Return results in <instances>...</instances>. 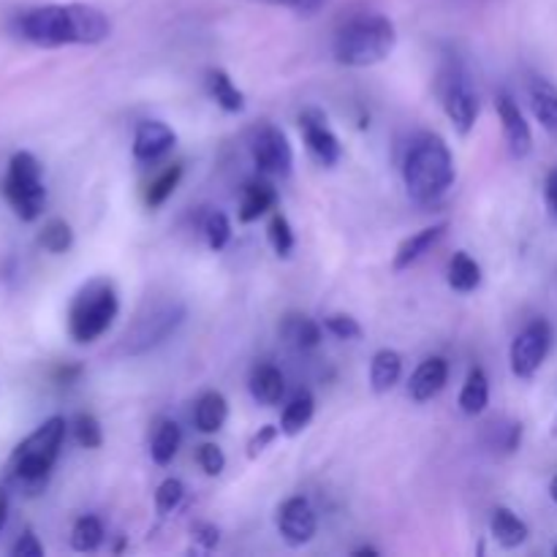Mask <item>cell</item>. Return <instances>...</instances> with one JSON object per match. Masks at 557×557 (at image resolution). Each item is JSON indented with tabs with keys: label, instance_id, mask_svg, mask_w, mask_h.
I'll use <instances>...</instances> for the list:
<instances>
[{
	"label": "cell",
	"instance_id": "ac0fdd59",
	"mask_svg": "<svg viewBox=\"0 0 557 557\" xmlns=\"http://www.w3.org/2000/svg\"><path fill=\"white\" fill-rule=\"evenodd\" d=\"M248 389L253 400L261 403V406H277L283 395H286V375L281 373V368L270 362L256 364L248 379Z\"/></svg>",
	"mask_w": 557,
	"mask_h": 557
},
{
	"label": "cell",
	"instance_id": "7bdbcfd3",
	"mask_svg": "<svg viewBox=\"0 0 557 557\" xmlns=\"http://www.w3.org/2000/svg\"><path fill=\"white\" fill-rule=\"evenodd\" d=\"M544 196H547V207L557 221V169L547 174V185H544Z\"/></svg>",
	"mask_w": 557,
	"mask_h": 557
},
{
	"label": "cell",
	"instance_id": "ee69618b",
	"mask_svg": "<svg viewBox=\"0 0 557 557\" xmlns=\"http://www.w3.org/2000/svg\"><path fill=\"white\" fill-rule=\"evenodd\" d=\"M5 517H9V495H5V490H0V531L5 525Z\"/></svg>",
	"mask_w": 557,
	"mask_h": 557
},
{
	"label": "cell",
	"instance_id": "e575fe53",
	"mask_svg": "<svg viewBox=\"0 0 557 557\" xmlns=\"http://www.w3.org/2000/svg\"><path fill=\"white\" fill-rule=\"evenodd\" d=\"M201 232H205V239L207 245H210V250H223L228 245V239H232V221H228L223 212L212 210L210 215L205 218Z\"/></svg>",
	"mask_w": 557,
	"mask_h": 557
},
{
	"label": "cell",
	"instance_id": "83f0119b",
	"mask_svg": "<svg viewBox=\"0 0 557 557\" xmlns=\"http://www.w3.org/2000/svg\"><path fill=\"white\" fill-rule=\"evenodd\" d=\"M315 413V400L310 392H299L292 397L286 408L281 413V433L283 435H299L310 422H313Z\"/></svg>",
	"mask_w": 557,
	"mask_h": 557
},
{
	"label": "cell",
	"instance_id": "6da1fadb",
	"mask_svg": "<svg viewBox=\"0 0 557 557\" xmlns=\"http://www.w3.org/2000/svg\"><path fill=\"white\" fill-rule=\"evenodd\" d=\"M20 38L41 49L69 47V44H101L112 36V22L90 3H49L22 11L14 22Z\"/></svg>",
	"mask_w": 557,
	"mask_h": 557
},
{
	"label": "cell",
	"instance_id": "484cf974",
	"mask_svg": "<svg viewBox=\"0 0 557 557\" xmlns=\"http://www.w3.org/2000/svg\"><path fill=\"white\" fill-rule=\"evenodd\" d=\"M490 406V379L482 368H473L468 373L466 384L460 392V411L466 417H479V413L487 411Z\"/></svg>",
	"mask_w": 557,
	"mask_h": 557
},
{
	"label": "cell",
	"instance_id": "ba28073f",
	"mask_svg": "<svg viewBox=\"0 0 557 557\" xmlns=\"http://www.w3.org/2000/svg\"><path fill=\"white\" fill-rule=\"evenodd\" d=\"M185 321V305L180 302H161L156 308H150V313L139 315L134 324V330L125 335V351L131 357L136 354H147L152 348H158L161 343H166L169 337L177 332V326Z\"/></svg>",
	"mask_w": 557,
	"mask_h": 557
},
{
	"label": "cell",
	"instance_id": "cb8c5ba5",
	"mask_svg": "<svg viewBox=\"0 0 557 557\" xmlns=\"http://www.w3.org/2000/svg\"><path fill=\"white\" fill-rule=\"evenodd\" d=\"M281 335L288 346H294L297 351H313L321 346V324H315L308 315L292 313L283 319Z\"/></svg>",
	"mask_w": 557,
	"mask_h": 557
},
{
	"label": "cell",
	"instance_id": "d6a6232c",
	"mask_svg": "<svg viewBox=\"0 0 557 557\" xmlns=\"http://www.w3.org/2000/svg\"><path fill=\"white\" fill-rule=\"evenodd\" d=\"M267 237H270V245H272V250H275V256L288 259V256L294 253V245H297V239H294V228L283 212H272L270 226H267Z\"/></svg>",
	"mask_w": 557,
	"mask_h": 557
},
{
	"label": "cell",
	"instance_id": "52a82bcc",
	"mask_svg": "<svg viewBox=\"0 0 557 557\" xmlns=\"http://www.w3.org/2000/svg\"><path fill=\"white\" fill-rule=\"evenodd\" d=\"M438 98L446 117L462 136L471 134L479 120V96L473 82L460 63H446L438 74Z\"/></svg>",
	"mask_w": 557,
	"mask_h": 557
},
{
	"label": "cell",
	"instance_id": "4316f807",
	"mask_svg": "<svg viewBox=\"0 0 557 557\" xmlns=\"http://www.w3.org/2000/svg\"><path fill=\"white\" fill-rule=\"evenodd\" d=\"M180 444H183V430H180V424L172 422V419H163V422H158L156 433H152V441H150L152 462L161 468L169 466V462L177 457Z\"/></svg>",
	"mask_w": 557,
	"mask_h": 557
},
{
	"label": "cell",
	"instance_id": "30bf717a",
	"mask_svg": "<svg viewBox=\"0 0 557 557\" xmlns=\"http://www.w3.org/2000/svg\"><path fill=\"white\" fill-rule=\"evenodd\" d=\"M250 156L264 177H288L294 166V150L288 136L275 125H261L250 139Z\"/></svg>",
	"mask_w": 557,
	"mask_h": 557
},
{
	"label": "cell",
	"instance_id": "8992f818",
	"mask_svg": "<svg viewBox=\"0 0 557 557\" xmlns=\"http://www.w3.org/2000/svg\"><path fill=\"white\" fill-rule=\"evenodd\" d=\"M3 196L16 212L20 221H36L47 207V188H44V169L30 152H14L9 161V172L3 180Z\"/></svg>",
	"mask_w": 557,
	"mask_h": 557
},
{
	"label": "cell",
	"instance_id": "f6af8a7d",
	"mask_svg": "<svg viewBox=\"0 0 557 557\" xmlns=\"http://www.w3.org/2000/svg\"><path fill=\"white\" fill-rule=\"evenodd\" d=\"M364 555H368V557H375V555H379V549H373V547H362V549H357V553H354V557H364Z\"/></svg>",
	"mask_w": 557,
	"mask_h": 557
},
{
	"label": "cell",
	"instance_id": "d4e9b609",
	"mask_svg": "<svg viewBox=\"0 0 557 557\" xmlns=\"http://www.w3.org/2000/svg\"><path fill=\"white\" fill-rule=\"evenodd\" d=\"M446 281H449V286L455 288V292L471 294L482 286V267H479V261L473 259L471 253H466V250H457L449 261Z\"/></svg>",
	"mask_w": 557,
	"mask_h": 557
},
{
	"label": "cell",
	"instance_id": "2e32d148",
	"mask_svg": "<svg viewBox=\"0 0 557 557\" xmlns=\"http://www.w3.org/2000/svg\"><path fill=\"white\" fill-rule=\"evenodd\" d=\"M446 228H449V223L441 221V223H435V226H428V228H422V232H417V234H411V237L403 239L400 248H397V253H395V261H392V270L395 272L411 270V267L417 264L424 253H430V250H433L435 245L444 239Z\"/></svg>",
	"mask_w": 557,
	"mask_h": 557
},
{
	"label": "cell",
	"instance_id": "1f68e13d",
	"mask_svg": "<svg viewBox=\"0 0 557 557\" xmlns=\"http://www.w3.org/2000/svg\"><path fill=\"white\" fill-rule=\"evenodd\" d=\"M490 449H498L504 455H515L522 444V424L520 422H493L487 424Z\"/></svg>",
	"mask_w": 557,
	"mask_h": 557
},
{
	"label": "cell",
	"instance_id": "7dc6e473",
	"mask_svg": "<svg viewBox=\"0 0 557 557\" xmlns=\"http://www.w3.org/2000/svg\"><path fill=\"white\" fill-rule=\"evenodd\" d=\"M553 438H557V417H555V422H553Z\"/></svg>",
	"mask_w": 557,
	"mask_h": 557
},
{
	"label": "cell",
	"instance_id": "60d3db41",
	"mask_svg": "<svg viewBox=\"0 0 557 557\" xmlns=\"http://www.w3.org/2000/svg\"><path fill=\"white\" fill-rule=\"evenodd\" d=\"M194 539L201 544V547L207 549V553H210V549H215L218 542H221V531H218L212 522H196Z\"/></svg>",
	"mask_w": 557,
	"mask_h": 557
},
{
	"label": "cell",
	"instance_id": "ab89813d",
	"mask_svg": "<svg viewBox=\"0 0 557 557\" xmlns=\"http://www.w3.org/2000/svg\"><path fill=\"white\" fill-rule=\"evenodd\" d=\"M264 3L272 5H281V9L294 11V14H302V16H313L324 9L326 0H264Z\"/></svg>",
	"mask_w": 557,
	"mask_h": 557
},
{
	"label": "cell",
	"instance_id": "836d02e7",
	"mask_svg": "<svg viewBox=\"0 0 557 557\" xmlns=\"http://www.w3.org/2000/svg\"><path fill=\"white\" fill-rule=\"evenodd\" d=\"M185 498V484L180 479H163L156 490V511L161 517H169L180 509Z\"/></svg>",
	"mask_w": 557,
	"mask_h": 557
},
{
	"label": "cell",
	"instance_id": "d590c367",
	"mask_svg": "<svg viewBox=\"0 0 557 557\" xmlns=\"http://www.w3.org/2000/svg\"><path fill=\"white\" fill-rule=\"evenodd\" d=\"M74 438L82 449H101L103 446V430L92 413H79L74 419Z\"/></svg>",
	"mask_w": 557,
	"mask_h": 557
},
{
	"label": "cell",
	"instance_id": "e0dca14e",
	"mask_svg": "<svg viewBox=\"0 0 557 557\" xmlns=\"http://www.w3.org/2000/svg\"><path fill=\"white\" fill-rule=\"evenodd\" d=\"M277 205V190L272 188L270 180H264L261 174L259 180H250L243 188V199H239V221L253 223L261 215H267L270 210H275Z\"/></svg>",
	"mask_w": 557,
	"mask_h": 557
},
{
	"label": "cell",
	"instance_id": "c3c4849f",
	"mask_svg": "<svg viewBox=\"0 0 557 557\" xmlns=\"http://www.w3.org/2000/svg\"><path fill=\"white\" fill-rule=\"evenodd\" d=\"M555 557H557V547H555Z\"/></svg>",
	"mask_w": 557,
	"mask_h": 557
},
{
	"label": "cell",
	"instance_id": "f546056e",
	"mask_svg": "<svg viewBox=\"0 0 557 557\" xmlns=\"http://www.w3.org/2000/svg\"><path fill=\"white\" fill-rule=\"evenodd\" d=\"M101 544H103L101 520L92 515L79 517V520L74 522V531H71V547H74L76 553H96Z\"/></svg>",
	"mask_w": 557,
	"mask_h": 557
},
{
	"label": "cell",
	"instance_id": "7402d4cb",
	"mask_svg": "<svg viewBox=\"0 0 557 557\" xmlns=\"http://www.w3.org/2000/svg\"><path fill=\"white\" fill-rule=\"evenodd\" d=\"M403 379V357L392 348H381L375 351L373 362H370V386H373L375 395H386L397 386V381Z\"/></svg>",
	"mask_w": 557,
	"mask_h": 557
},
{
	"label": "cell",
	"instance_id": "b9f144b4",
	"mask_svg": "<svg viewBox=\"0 0 557 557\" xmlns=\"http://www.w3.org/2000/svg\"><path fill=\"white\" fill-rule=\"evenodd\" d=\"M14 557H44V547L36 539V533L33 531L22 533L20 542L14 544Z\"/></svg>",
	"mask_w": 557,
	"mask_h": 557
},
{
	"label": "cell",
	"instance_id": "74e56055",
	"mask_svg": "<svg viewBox=\"0 0 557 557\" xmlns=\"http://www.w3.org/2000/svg\"><path fill=\"white\" fill-rule=\"evenodd\" d=\"M196 460H199L201 471L207 476H221L223 468H226V455L218 444H201L199 451H196Z\"/></svg>",
	"mask_w": 557,
	"mask_h": 557
},
{
	"label": "cell",
	"instance_id": "3957f363",
	"mask_svg": "<svg viewBox=\"0 0 557 557\" xmlns=\"http://www.w3.org/2000/svg\"><path fill=\"white\" fill-rule=\"evenodd\" d=\"M395 44L397 30L389 16L359 14L335 33L332 52H335V60L341 65L368 69V65L384 63L395 52Z\"/></svg>",
	"mask_w": 557,
	"mask_h": 557
},
{
	"label": "cell",
	"instance_id": "7c38bea8",
	"mask_svg": "<svg viewBox=\"0 0 557 557\" xmlns=\"http://www.w3.org/2000/svg\"><path fill=\"white\" fill-rule=\"evenodd\" d=\"M277 533L288 547H305L319 533V517H315L313 506L302 495L283 500L277 506Z\"/></svg>",
	"mask_w": 557,
	"mask_h": 557
},
{
	"label": "cell",
	"instance_id": "f35d334b",
	"mask_svg": "<svg viewBox=\"0 0 557 557\" xmlns=\"http://www.w3.org/2000/svg\"><path fill=\"white\" fill-rule=\"evenodd\" d=\"M277 435H281V428H275V424H264V428H259V433H256L253 438L248 441V457H250V460H256L259 455H264V451L270 449L272 444H275Z\"/></svg>",
	"mask_w": 557,
	"mask_h": 557
},
{
	"label": "cell",
	"instance_id": "f1b7e54d",
	"mask_svg": "<svg viewBox=\"0 0 557 557\" xmlns=\"http://www.w3.org/2000/svg\"><path fill=\"white\" fill-rule=\"evenodd\" d=\"M180 180H183V163H172L169 169H163V172L158 174L150 185H147L145 205L150 207V210H158V207H161L163 201L174 194V190H177Z\"/></svg>",
	"mask_w": 557,
	"mask_h": 557
},
{
	"label": "cell",
	"instance_id": "7a4b0ae2",
	"mask_svg": "<svg viewBox=\"0 0 557 557\" xmlns=\"http://www.w3.org/2000/svg\"><path fill=\"white\" fill-rule=\"evenodd\" d=\"M457 177L455 156L438 134H422L403 161V183L417 205L433 207L451 190Z\"/></svg>",
	"mask_w": 557,
	"mask_h": 557
},
{
	"label": "cell",
	"instance_id": "5b68a950",
	"mask_svg": "<svg viewBox=\"0 0 557 557\" xmlns=\"http://www.w3.org/2000/svg\"><path fill=\"white\" fill-rule=\"evenodd\" d=\"M120 313L117 288L109 277H92L74 294L69 308V335L76 343H96L112 330Z\"/></svg>",
	"mask_w": 557,
	"mask_h": 557
},
{
	"label": "cell",
	"instance_id": "277c9868",
	"mask_svg": "<svg viewBox=\"0 0 557 557\" xmlns=\"http://www.w3.org/2000/svg\"><path fill=\"white\" fill-rule=\"evenodd\" d=\"M65 430H69L65 419L52 417L16 446L9 460V471L22 487L36 493V490H41L47 484L49 473H52L54 462H58L60 449H63Z\"/></svg>",
	"mask_w": 557,
	"mask_h": 557
},
{
	"label": "cell",
	"instance_id": "8d00e7d4",
	"mask_svg": "<svg viewBox=\"0 0 557 557\" xmlns=\"http://www.w3.org/2000/svg\"><path fill=\"white\" fill-rule=\"evenodd\" d=\"M324 330L330 332L332 337H337V341H359V337H362V326H359V321L346 313L326 315Z\"/></svg>",
	"mask_w": 557,
	"mask_h": 557
},
{
	"label": "cell",
	"instance_id": "603a6c76",
	"mask_svg": "<svg viewBox=\"0 0 557 557\" xmlns=\"http://www.w3.org/2000/svg\"><path fill=\"white\" fill-rule=\"evenodd\" d=\"M228 419V403L221 392H205L194 408V424L199 433L212 435L223 430Z\"/></svg>",
	"mask_w": 557,
	"mask_h": 557
},
{
	"label": "cell",
	"instance_id": "d6986e66",
	"mask_svg": "<svg viewBox=\"0 0 557 557\" xmlns=\"http://www.w3.org/2000/svg\"><path fill=\"white\" fill-rule=\"evenodd\" d=\"M528 98H531L533 114L544 125L547 134L557 136V85L544 76H531L528 82Z\"/></svg>",
	"mask_w": 557,
	"mask_h": 557
},
{
	"label": "cell",
	"instance_id": "4dcf8cb0",
	"mask_svg": "<svg viewBox=\"0 0 557 557\" xmlns=\"http://www.w3.org/2000/svg\"><path fill=\"white\" fill-rule=\"evenodd\" d=\"M38 245H41L47 253H54V256L69 253L71 245H74V232H71L69 221H63V218H52V221L41 228V234H38Z\"/></svg>",
	"mask_w": 557,
	"mask_h": 557
},
{
	"label": "cell",
	"instance_id": "9a60e30c",
	"mask_svg": "<svg viewBox=\"0 0 557 557\" xmlns=\"http://www.w3.org/2000/svg\"><path fill=\"white\" fill-rule=\"evenodd\" d=\"M449 384V362L444 357H430L413 370L411 381H408V395L417 403H428L438 397Z\"/></svg>",
	"mask_w": 557,
	"mask_h": 557
},
{
	"label": "cell",
	"instance_id": "5bb4252c",
	"mask_svg": "<svg viewBox=\"0 0 557 557\" xmlns=\"http://www.w3.org/2000/svg\"><path fill=\"white\" fill-rule=\"evenodd\" d=\"M177 145V134L172 125L161 123V120H145L136 125L134 134V158L141 163H152L158 158L166 156Z\"/></svg>",
	"mask_w": 557,
	"mask_h": 557
},
{
	"label": "cell",
	"instance_id": "8fae6325",
	"mask_svg": "<svg viewBox=\"0 0 557 557\" xmlns=\"http://www.w3.org/2000/svg\"><path fill=\"white\" fill-rule=\"evenodd\" d=\"M299 131L305 136V147L321 166H337L343 158V145L335 131L326 123V114L321 109L308 107L299 112Z\"/></svg>",
	"mask_w": 557,
	"mask_h": 557
},
{
	"label": "cell",
	"instance_id": "4fadbf2b",
	"mask_svg": "<svg viewBox=\"0 0 557 557\" xmlns=\"http://www.w3.org/2000/svg\"><path fill=\"white\" fill-rule=\"evenodd\" d=\"M498 117L504 125L506 145L515 158H528L533 152V131L528 125L525 114H522L520 103L509 96V92H500L498 96Z\"/></svg>",
	"mask_w": 557,
	"mask_h": 557
},
{
	"label": "cell",
	"instance_id": "44dd1931",
	"mask_svg": "<svg viewBox=\"0 0 557 557\" xmlns=\"http://www.w3.org/2000/svg\"><path fill=\"white\" fill-rule=\"evenodd\" d=\"M205 85H207V92H210L212 101H215L223 112H228V114L245 112V92L234 85V79L226 74V71L210 69L207 71Z\"/></svg>",
	"mask_w": 557,
	"mask_h": 557
},
{
	"label": "cell",
	"instance_id": "bcb514c9",
	"mask_svg": "<svg viewBox=\"0 0 557 557\" xmlns=\"http://www.w3.org/2000/svg\"><path fill=\"white\" fill-rule=\"evenodd\" d=\"M549 495H553L555 506H557V473L553 476V482H549Z\"/></svg>",
	"mask_w": 557,
	"mask_h": 557
},
{
	"label": "cell",
	"instance_id": "ffe728a7",
	"mask_svg": "<svg viewBox=\"0 0 557 557\" xmlns=\"http://www.w3.org/2000/svg\"><path fill=\"white\" fill-rule=\"evenodd\" d=\"M490 536H493L504 549H517L528 542L531 528H528L525 520H520L509 506H498V509L493 511V517H490Z\"/></svg>",
	"mask_w": 557,
	"mask_h": 557
},
{
	"label": "cell",
	"instance_id": "9c48e42d",
	"mask_svg": "<svg viewBox=\"0 0 557 557\" xmlns=\"http://www.w3.org/2000/svg\"><path fill=\"white\" fill-rule=\"evenodd\" d=\"M549 348H553V326L544 319L531 321V324L515 337V343H511V373H515L517 379H533V375L539 373V368L544 364V359H547Z\"/></svg>",
	"mask_w": 557,
	"mask_h": 557
}]
</instances>
